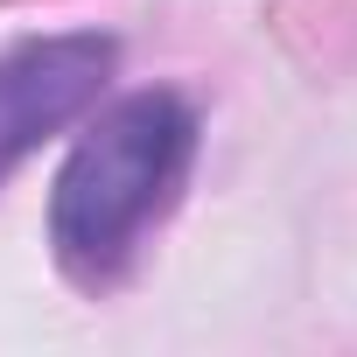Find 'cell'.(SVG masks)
<instances>
[{"instance_id":"obj_1","label":"cell","mask_w":357,"mask_h":357,"mask_svg":"<svg viewBox=\"0 0 357 357\" xmlns=\"http://www.w3.org/2000/svg\"><path fill=\"white\" fill-rule=\"evenodd\" d=\"M197 161V112L175 91H133L105 105L84 140L70 147L56 197H50V231L56 252L77 280H112L147 225L175 204L183 175Z\"/></svg>"},{"instance_id":"obj_2","label":"cell","mask_w":357,"mask_h":357,"mask_svg":"<svg viewBox=\"0 0 357 357\" xmlns=\"http://www.w3.org/2000/svg\"><path fill=\"white\" fill-rule=\"evenodd\" d=\"M112 63H119L112 36H43L0 56V183L22 154H36L56 126H70L98 98Z\"/></svg>"}]
</instances>
